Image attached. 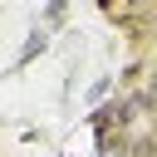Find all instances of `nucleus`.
Listing matches in <instances>:
<instances>
[{"instance_id": "nucleus-1", "label": "nucleus", "mask_w": 157, "mask_h": 157, "mask_svg": "<svg viewBox=\"0 0 157 157\" xmlns=\"http://www.w3.org/2000/svg\"><path fill=\"white\" fill-rule=\"evenodd\" d=\"M39 49H44V29H34V34H29V44H25V54H20V59H29V54H39Z\"/></svg>"}, {"instance_id": "nucleus-3", "label": "nucleus", "mask_w": 157, "mask_h": 157, "mask_svg": "<svg viewBox=\"0 0 157 157\" xmlns=\"http://www.w3.org/2000/svg\"><path fill=\"white\" fill-rule=\"evenodd\" d=\"M147 108L157 113V74H152V88H147Z\"/></svg>"}, {"instance_id": "nucleus-2", "label": "nucleus", "mask_w": 157, "mask_h": 157, "mask_svg": "<svg viewBox=\"0 0 157 157\" xmlns=\"http://www.w3.org/2000/svg\"><path fill=\"white\" fill-rule=\"evenodd\" d=\"M137 157H157V142L147 137V142H137Z\"/></svg>"}, {"instance_id": "nucleus-4", "label": "nucleus", "mask_w": 157, "mask_h": 157, "mask_svg": "<svg viewBox=\"0 0 157 157\" xmlns=\"http://www.w3.org/2000/svg\"><path fill=\"white\" fill-rule=\"evenodd\" d=\"M152 142H157V132H152Z\"/></svg>"}]
</instances>
